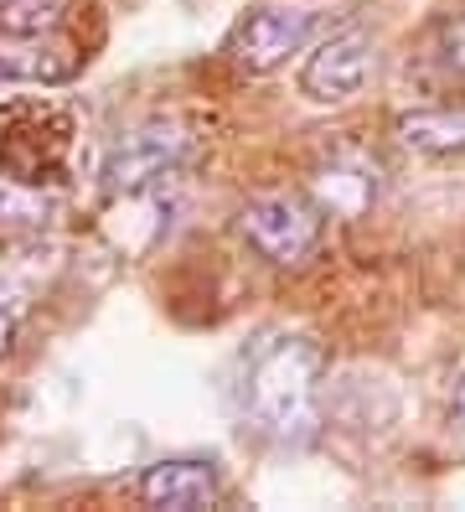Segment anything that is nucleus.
I'll list each match as a JSON object with an SVG mask.
<instances>
[{
  "instance_id": "7ed1b4c3",
  "label": "nucleus",
  "mask_w": 465,
  "mask_h": 512,
  "mask_svg": "<svg viewBox=\"0 0 465 512\" xmlns=\"http://www.w3.org/2000/svg\"><path fill=\"white\" fill-rule=\"evenodd\" d=\"M192 156V135H186L176 119H145V125L124 130L109 156H104V182L114 192H145Z\"/></svg>"
},
{
  "instance_id": "9d476101",
  "label": "nucleus",
  "mask_w": 465,
  "mask_h": 512,
  "mask_svg": "<svg viewBox=\"0 0 465 512\" xmlns=\"http://www.w3.org/2000/svg\"><path fill=\"white\" fill-rule=\"evenodd\" d=\"M440 63L465 78V11L450 21V32H445V42H440Z\"/></svg>"
},
{
  "instance_id": "20e7f679",
  "label": "nucleus",
  "mask_w": 465,
  "mask_h": 512,
  "mask_svg": "<svg viewBox=\"0 0 465 512\" xmlns=\"http://www.w3.org/2000/svg\"><path fill=\"white\" fill-rule=\"evenodd\" d=\"M316 32V11L300 6H254L228 37V57L243 73H274L290 63V52H300Z\"/></svg>"
},
{
  "instance_id": "f03ea898",
  "label": "nucleus",
  "mask_w": 465,
  "mask_h": 512,
  "mask_svg": "<svg viewBox=\"0 0 465 512\" xmlns=\"http://www.w3.org/2000/svg\"><path fill=\"white\" fill-rule=\"evenodd\" d=\"M238 233L269 264H305L321 244V207L295 192H259L238 207Z\"/></svg>"
},
{
  "instance_id": "6e6552de",
  "label": "nucleus",
  "mask_w": 465,
  "mask_h": 512,
  "mask_svg": "<svg viewBox=\"0 0 465 512\" xmlns=\"http://www.w3.org/2000/svg\"><path fill=\"white\" fill-rule=\"evenodd\" d=\"M393 135L419 156H455L465 150V104H434L393 119Z\"/></svg>"
},
{
  "instance_id": "39448f33",
  "label": "nucleus",
  "mask_w": 465,
  "mask_h": 512,
  "mask_svg": "<svg viewBox=\"0 0 465 512\" xmlns=\"http://www.w3.org/2000/svg\"><path fill=\"white\" fill-rule=\"evenodd\" d=\"M378 73V47L367 32L347 26V32H331L316 52L305 57L300 68V94L310 104H347L352 94H362L367 78Z\"/></svg>"
},
{
  "instance_id": "f257e3e1",
  "label": "nucleus",
  "mask_w": 465,
  "mask_h": 512,
  "mask_svg": "<svg viewBox=\"0 0 465 512\" xmlns=\"http://www.w3.org/2000/svg\"><path fill=\"white\" fill-rule=\"evenodd\" d=\"M321 388V357L300 337H274L243 378V414L264 440L274 445H305L321 430L316 409Z\"/></svg>"
},
{
  "instance_id": "1a4fd4ad",
  "label": "nucleus",
  "mask_w": 465,
  "mask_h": 512,
  "mask_svg": "<svg viewBox=\"0 0 465 512\" xmlns=\"http://www.w3.org/2000/svg\"><path fill=\"white\" fill-rule=\"evenodd\" d=\"M57 26V0H0V32L6 37H42Z\"/></svg>"
},
{
  "instance_id": "9b49d317",
  "label": "nucleus",
  "mask_w": 465,
  "mask_h": 512,
  "mask_svg": "<svg viewBox=\"0 0 465 512\" xmlns=\"http://www.w3.org/2000/svg\"><path fill=\"white\" fill-rule=\"evenodd\" d=\"M21 311H26V300L21 295H0V352L11 347V337H16V326H21Z\"/></svg>"
},
{
  "instance_id": "0eeeda50",
  "label": "nucleus",
  "mask_w": 465,
  "mask_h": 512,
  "mask_svg": "<svg viewBox=\"0 0 465 512\" xmlns=\"http://www.w3.org/2000/svg\"><path fill=\"white\" fill-rule=\"evenodd\" d=\"M140 502L166 512H202L217 502V471L207 461H155L140 476Z\"/></svg>"
},
{
  "instance_id": "423d86ee",
  "label": "nucleus",
  "mask_w": 465,
  "mask_h": 512,
  "mask_svg": "<svg viewBox=\"0 0 465 512\" xmlns=\"http://www.w3.org/2000/svg\"><path fill=\"white\" fill-rule=\"evenodd\" d=\"M321 207L336 218H362L383 192V161L362 145H336L331 156H321L316 176H310Z\"/></svg>"
},
{
  "instance_id": "f8f14e48",
  "label": "nucleus",
  "mask_w": 465,
  "mask_h": 512,
  "mask_svg": "<svg viewBox=\"0 0 465 512\" xmlns=\"http://www.w3.org/2000/svg\"><path fill=\"white\" fill-rule=\"evenodd\" d=\"M455 419H460V430H465V378H460V394H455Z\"/></svg>"
}]
</instances>
